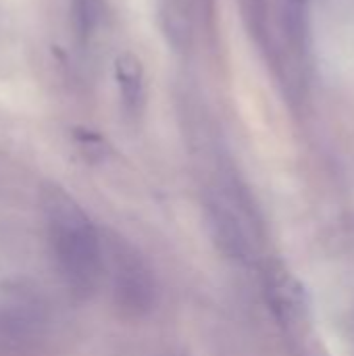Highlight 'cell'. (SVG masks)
<instances>
[{
	"label": "cell",
	"mask_w": 354,
	"mask_h": 356,
	"mask_svg": "<svg viewBox=\"0 0 354 356\" xmlns=\"http://www.w3.org/2000/svg\"><path fill=\"white\" fill-rule=\"evenodd\" d=\"M271 280H267V292L271 296L273 309L284 317L292 319L305 309V292L300 284L290 277L286 271H273Z\"/></svg>",
	"instance_id": "3957f363"
},
{
	"label": "cell",
	"mask_w": 354,
	"mask_h": 356,
	"mask_svg": "<svg viewBox=\"0 0 354 356\" xmlns=\"http://www.w3.org/2000/svg\"><path fill=\"white\" fill-rule=\"evenodd\" d=\"M102 17L100 0H75V21L81 33H90Z\"/></svg>",
	"instance_id": "277c9868"
},
{
	"label": "cell",
	"mask_w": 354,
	"mask_h": 356,
	"mask_svg": "<svg viewBox=\"0 0 354 356\" xmlns=\"http://www.w3.org/2000/svg\"><path fill=\"white\" fill-rule=\"evenodd\" d=\"M48 238L61 275L77 294H90L104 267V250L92 219L65 194H54L46 207Z\"/></svg>",
	"instance_id": "6da1fadb"
},
{
	"label": "cell",
	"mask_w": 354,
	"mask_h": 356,
	"mask_svg": "<svg viewBox=\"0 0 354 356\" xmlns=\"http://www.w3.org/2000/svg\"><path fill=\"white\" fill-rule=\"evenodd\" d=\"M115 75L127 111L138 113L144 102V71L136 54L123 52L115 60Z\"/></svg>",
	"instance_id": "7a4b0ae2"
}]
</instances>
